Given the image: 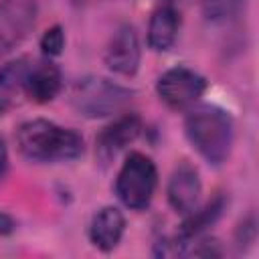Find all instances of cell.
<instances>
[{
	"label": "cell",
	"mask_w": 259,
	"mask_h": 259,
	"mask_svg": "<svg viewBox=\"0 0 259 259\" xmlns=\"http://www.w3.org/2000/svg\"><path fill=\"white\" fill-rule=\"evenodd\" d=\"M184 134L190 146L210 166L229 160L235 142V123L229 111L219 105H194L184 117Z\"/></svg>",
	"instance_id": "cell-1"
},
{
	"label": "cell",
	"mask_w": 259,
	"mask_h": 259,
	"mask_svg": "<svg viewBox=\"0 0 259 259\" xmlns=\"http://www.w3.org/2000/svg\"><path fill=\"white\" fill-rule=\"evenodd\" d=\"M18 152L30 162H69L83 154V138L49 119H30L16 130Z\"/></svg>",
	"instance_id": "cell-2"
},
{
	"label": "cell",
	"mask_w": 259,
	"mask_h": 259,
	"mask_svg": "<svg viewBox=\"0 0 259 259\" xmlns=\"http://www.w3.org/2000/svg\"><path fill=\"white\" fill-rule=\"evenodd\" d=\"M132 99H134L132 89L97 75L79 79L71 91L73 109L87 119H101L115 115L123 111Z\"/></svg>",
	"instance_id": "cell-3"
},
{
	"label": "cell",
	"mask_w": 259,
	"mask_h": 259,
	"mask_svg": "<svg viewBox=\"0 0 259 259\" xmlns=\"http://www.w3.org/2000/svg\"><path fill=\"white\" fill-rule=\"evenodd\" d=\"M158 170L152 158L142 152H132L115 176V194L123 206L144 210L156 192Z\"/></svg>",
	"instance_id": "cell-4"
},
{
	"label": "cell",
	"mask_w": 259,
	"mask_h": 259,
	"mask_svg": "<svg viewBox=\"0 0 259 259\" xmlns=\"http://www.w3.org/2000/svg\"><path fill=\"white\" fill-rule=\"evenodd\" d=\"M206 91V79L188 67H172L156 81V93L174 111H188Z\"/></svg>",
	"instance_id": "cell-5"
},
{
	"label": "cell",
	"mask_w": 259,
	"mask_h": 259,
	"mask_svg": "<svg viewBox=\"0 0 259 259\" xmlns=\"http://www.w3.org/2000/svg\"><path fill=\"white\" fill-rule=\"evenodd\" d=\"M38 18L36 0L0 2V57L16 49L34 28Z\"/></svg>",
	"instance_id": "cell-6"
},
{
	"label": "cell",
	"mask_w": 259,
	"mask_h": 259,
	"mask_svg": "<svg viewBox=\"0 0 259 259\" xmlns=\"http://www.w3.org/2000/svg\"><path fill=\"white\" fill-rule=\"evenodd\" d=\"M105 67L121 77H134L140 69L142 61V47L138 32L132 24H121L111 34L107 49H105Z\"/></svg>",
	"instance_id": "cell-7"
},
{
	"label": "cell",
	"mask_w": 259,
	"mask_h": 259,
	"mask_svg": "<svg viewBox=\"0 0 259 259\" xmlns=\"http://www.w3.org/2000/svg\"><path fill=\"white\" fill-rule=\"evenodd\" d=\"M142 134V119L136 113H125L119 115L115 121L105 125L97 140H95V154L101 164H109L111 160L117 158L121 150H125L130 144L138 140Z\"/></svg>",
	"instance_id": "cell-8"
},
{
	"label": "cell",
	"mask_w": 259,
	"mask_h": 259,
	"mask_svg": "<svg viewBox=\"0 0 259 259\" xmlns=\"http://www.w3.org/2000/svg\"><path fill=\"white\" fill-rule=\"evenodd\" d=\"M200 194H202V180H200L198 170L190 162L182 160L172 170L170 180H168L166 196H168L170 206L178 214L186 217L198 206Z\"/></svg>",
	"instance_id": "cell-9"
},
{
	"label": "cell",
	"mask_w": 259,
	"mask_h": 259,
	"mask_svg": "<svg viewBox=\"0 0 259 259\" xmlns=\"http://www.w3.org/2000/svg\"><path fill=\"white\" fill-rule=\"evenodd\" d=\"M125 231V217L117 206H103L99 208L89 225V241L99 251H113Z\"/></svg>",
	"instance_id": "cell-10"
},
{
	"label": "cell",
	"mask_w": 259,
	"mask_h": 259,
	"mask_svg": "<svg viewBox=\"0 0 259 259\" xmlns=\"http://www.w3.org/2000/svg\"><path fill=\"white\" fill-rule=\"evenodd\" d=\"M63 87V75L61 69L51 63L42 61L36 65H30L26 83H24V93L34 101V103H49L53 101Z\"/></svg>",
	"instance_id": "cell-11"
},
{
	"label": "cell",
	"mask_w": 259,
	"mask_h": 259,
	"mask_svg": "<svg viewBox=\"0 0 259 259\" xmlns=\"http://www.w3.org/2000/svg\"><path fill=\"white\" fill-rule=\"evenodd\" d=\"M225 196H214L210 202H206L202 208H194L190 214H186L184 217V223L180 225V229H178V233H176V243H178V249H180V253H182V247L184 245H188V241H192V239H196V237H200L208 227H212L219 219H221V214H223V210H225Z\"/></svg>",
	"instance_id": "cell-12"
},
{
	"label": "cell",
	"mask_w": 259,
	"mask_h": 259,
	"mask_svg": "<svg viewBox=\"0 0 259 259\" xmlns=\"http://www.w3.org/2000/svg\"><path fill=\"white\" fill-rule=\"evenodd\" d=\"M178 28H180V16L178 12L168 6L162 4L158 6L148 22V45L152 51L156 53H164L168 49H172V45L176 42L178 36Z\"/></svg>",
	"instance_id": "cell-13"
},
{
	"label": "cell",
	"mask_w": 259,
	"mask_h": 259,
	"mask_svg": "<svg viewBox=\"0 0 259 259\" xmlns=\"http://www.w3.org/2000/svg\"><path fill=\"white\" fill-rule=\"evenodd\" d=\"M30 65L32 63L26 57H18L0 67V115H4L24 93V83Z\"/></svg>",
	"instance_id": "cell-14"
},
{
	"label": "cell",
	"mask_w": 259,
	"mask_h": 259,
	"mask_svg": "<svg viewBox=\"0 0 259 259\" xmlns=\"http://www.w3.org/2000/svg\"><path fill=\"white\" fill-rule=\"evenodd\" d=\"M247 0H202V14L208 22L221 24L233 20L245 6Z\"/></svg>",
	"instance_id": "cell-15"
},
{
	"label": "cell",
	"mask_w": 259,
	"mask_h": 259,
	"mask_svg": "<svg viewBox=\"0 0 259 259\" xmlns=\"http://www.w3.org/2000/svg\"><path fill=\"white\" fill-rule=\"evenodd\" d=\"M65 49V30L63 26L55 24L51 28H47L40 36V51L42 55H47L49 59L51 57H59Z\"/></svg>",
	"instance_id": "cell-16"
},
{
	"label": "cell",
	"mask_w": 259,
	"mask_h": 259,
	"mask_svg": "<svg viewBox=\"0 0 259 259\" xmlns=\"http://www.w3.org/2000/svg\"><path fill=\"white\" fill-rule=\"evenodd\" d=\"M14 229H16L14 219L0 210V235H10V233H14Z\"/></svg>",
	"instance_id": "cell-17"
},
{
	"label": "cell",
	"mask_w": 259,
	"mask_h": 259,
	"mask_svg": "<svg viewBox=\"0 0 259 259\" xmlns=\"http://www.w3.org/2000/svg\"><path fill=\"white\" fill-rule=\"evenodd\" d=\"M6 172H8V150L4 140L0 138V182L6 178Z\"/></svg>",
	"instance_id": "cell-18"
}]
</instances>
